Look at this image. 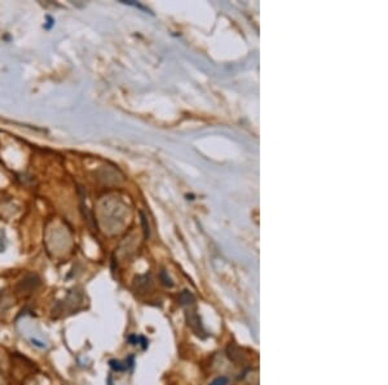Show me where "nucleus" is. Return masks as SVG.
Here are the masks:
<instances>
[{
  "label": "nucleus",
  "instance_id": "0eeeda50",
  "mask_svg": "<svg viewBox=\"0 0 388 385\" xmlns=\"http://www.w3.org/2000/svg\"><path fill=\"white\" fill-rule=\"evenodd\" d=\"M0 385H3V380H1V376H0Z\"/></svg>",
  "mask_w": 388,
  "mask_h": 385
},
{
  "label": "nucleus",
  "instance_id": "7ed1b4c3",
  "mask_svg": "<svg viewBox=\"0 0 388 385\" xmlns=\"http://www.w3.org/2000/svg\"><path fill=\"white\" fill-rule=\"evenodd\" d=\"M110 367L116 371H126L128 370V367L132 365V357L129 358V361H124V362H119V361H110Z\"/></svg>",
  "mask_w": 388,
  "mask_h": 385
},
{
  "label": "nucleus",
  "instance_id": "f257e3e1",
  "mask_svg": "<svg viewBox=\"0 0 388 385\" xmlns=\"http://www.w3.org/2000/svg\"><path fill=\"white\" fill-rule=\"evenodd\" d=\"M40 286V279L37 275H29L18 283L17 290L21 293H31Z\"/></svg>",
  "mask_w": 388,
  "mask_h": 385
},
{
  "label": "nucleus",
  "instance_id": "20e7f679",
  "mask_svg": "<svg viewBox=\"0 0 388 385\" xmlns=\"http://www.w3.org/2000/svg\"><path fill=\"white\" fill-rule=\"evenodd\" d=\"M179 300H180V303H183V305H192L194 302V297L188 290H184L179 297Z\"/></svg>",
  "mask_w": 388,
  "mask_h": 385
},
{
  "label": "nucleus",
  "instance_id": "f03ea898",
  "mask_svg": "<svg viewBox=\"0 0 388 385\" xmlns=\"http://www.w3.org/2000/svg\"><path fill=\"white\" fill-rule=\"evenodd\" d=\"M187 318H188V324L191 326L192 330H193L195 334L197 335L204 334L203 330H202V324H201V321H199V317H198V314L195 313V311H189V313L187 314Z\"/></svg>",
  "mask_w": 388,
  "mask_h": 385
},
{
  "label": "nucleus",
  "instance_id": "423d86ee",
  "mask_svg": "<svg viewBox=\"0 0 388 385\" xmlns=\"http://www.w3.org/2000/svg\"><path fill=\"white\" fill-rule=\"evenodd\" d=\"M227 383H228V379L227 378H218L210 385H227Z\"/></svg>",
  "mask_w": 388,
  "mask_h": 385
},
{
  "label": "nucleus",
  "instance_id": "39448f33",
  "mask_svg": "<svg viewBox=\"0 0 388 385\" xmlns=\"http://www.w3.org/2000/svg\"><path fill=\"white\" fill-rule=\"evenodd\" d=\"M160 280H162V283H163L164 286L172 287V282H171L170 278H167L166 273H164V271H162V273H160Z\"/></svg>",
  "mask_w": 388,
  "mask_h": 385
}]
</instances>
